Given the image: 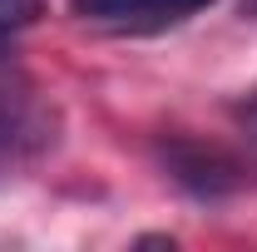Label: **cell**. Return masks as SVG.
I'll use <instances>...</instances> for the list:
<instances>
[{
  "label": "cell",
  "instance_id": "2",
  "mask_svg": "<svg viewBox=\"0 0 257 252\" xmlns=\"http://www.w3.org/2000/svg\"><path fill=\"white\" fill-rule=\"evenodd\" d=\"M55 109L30 89H0V168L25 163L55 144Z\"/></svg>",
  "mask_w": 257,
  "mask_h": 252
},
{
  "label": "cell",
  "instance_id": "6",
  "mask_svg": "<svg viewBox=\"0 0 257 252\" xmlns=\"http://www.w3.org/2000/svg\"><path fill=\"white\" fill-rule=\"evenodd\" d=\"M242 15H247V20H257V0H242Z\"/></svg>",
  "mask_w": 257,
  "mask_h": 252
},
{
  "label": "cell",
  "instance_id": "1",
  "mask_svg": "<svg viewBox=\"0 0 257 252\" xmlns=\"http://www.w3.org/2000/svg\"><path fill=\"white\" fill-rule=\"evenodd\" d=\"M163 168L178 188H188L203 203H218L232 188H242V163L227 158L218 144H203V139H168L163 144Z\"/></svg>",
  "mask_w": 257,
  "mask_h": 252
},
{
  "label": "cell",
  "instance_id": "3",
  "mask_svg": "<svg viewBox=\"0 0 257 252\" xmlns=\"http://www.w3.org/2000/svg\"><path fill=\"white\" fill-rule=\"evenodd\" d=\"M208 5L213 0H74V15L109 25V30H124V35H149V30H163V25H178V20H188Z\"/></svg>",
  "mask_w": 257,
  "mask_h": 252
},
{
  "label": "cell",
  "instance_id": "4",
  "mask_svg": "<svg viewBox=\"0 0 257 252\" xmlns=\"http://www.w3.org/2000/svg\"><path fill=\"white\" fill-rule=\"evenodd\" d=\"M40 15H45V0H0V50L15 45L30 25H40Z\"/></svg>",
  "mask_w": 257,
  "mask_h": 252
},
{
  "label": "cell",
  "instance_id": "5",
  "mask_svg": "<svg viewBox=\"0 0 257 252\" xmlns=\"http://www.w3.org/2000/svg\"><path fill=\"white\" fill-rule=\"evenodd\" d=\"M232 124H237V134H242L247 154L257 158V89H252L247 99H237V104H232Z\"/></svg>",
  "mask_w": 257,
  "mask_h": 252
}]
</instances>
